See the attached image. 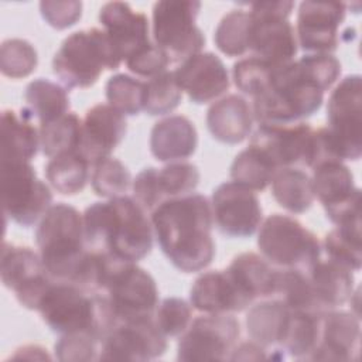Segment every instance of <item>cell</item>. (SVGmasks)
<instances>
[{
  "instance_id": "25",
  "label": "cell",
  "mask_w": 362,
  "mask_h": 362,
  "mask_svg": "<svg viewBox=\"0 0 362 362\" xmlns=\"http://www.w3.org/2000/svg\"><path fill=\"white\" fill-rule=\"evenodd\" d=\"M198 147V133L194 123L184 115H170L156 122L150 132V150L163 163L182 161Z\"/></svg>"
},
{
  "instance_id": "38",
  "label": "cell",
  "mask_w": 362,
  "mask_h": 362,
  "mask_svg": "<svg viewBox=\"0 0 362 362\" xmlns=\"http://www.w3.org/2000/svg\"><path fill=\"white\" fill-rule=\"evenodd\" d=\"M250 14L249 10L233 8L226 13L218 23L214 41L218 49L226 57L245 55L247 49V34H249Z\"/></svg>"
},
{
  "instance_id": "1",
  "label": "cell",
  "mask_w": 362,
  "mask_h": 362,
  "mask_svg": "<svg viewBox=\"0 0 362 362\" xmlns=\"http://www.w3.org/2000/svg\"><path fill=\"white\" fill-rule=\"evenodd\" d=\"M35 243L49 276L90 291H100L106 257L86 246L83 215L72 205L58 202L41 218Z\"/></svg>"
},
{
  "instance_id": "37",
  "label": "cell",
  "mask_w": 362,
  "mask_h": 362,
  "mask_svg": "<svg viewBox=\"0 0 362 362\" xmlns=\"http://www.w3.org/2000/svg\"><path fill=\"white\" fill-rule=\"evenodd\" d=\"M38 132L40 148L44 156L51 158L61 153L76 151L81 140L82 119L76 113L68 112L59 119L40 124Z\"/></svg>"
},
{
  "instance_id": "50",
  "label": "cell",
  "mask_w": 362,
  "mask_h": 362,
  "mask_svg": "<svg viewBox=\"0 0 362 362\" xmlns=\"http://www.w3.org/2000/svg\"><path fill=\"white\" fill-rule=\"evenodd\" d=\"M232 361L240 359V361H259V359H270V356L266 354L264 346L260 344L250 341V342H242L235 346L230 358Z\"/></svg>"
},
{
  "instance_id": "5",
  "label": "cell",
  "mask_w": 362,
  "mask_h": 362,
  "mask_svg": "<svg viewBox=\"0 0 362 362\" xmlns=\"http://www.w3.org/2000/svg\"><path fill=\"white\" fill-rule=\"evenodd\" d=\"M37 311L51 331L59 335L88 332L96 337L100 344L117 325L103 293L90 291L66 281L54 280Z\"/></svg>"
},
{
  "instance_id": "36",
  "label": "cell",
  "mask_w": 362,
  "mask_h": 362,
  "mask_svg": "<svg viewBox=\"0 0 362 362\" xmlns=\"http://www.w3.org/2000/svg\"><path fill=\"white\" fill-rule=\"evenodd\" d=\"M321 247L325 257L358 272L362 266L361 222L335 226L325 235Z\"/></svg>"
},
{
  "instance_id": "9",
  "label": "cell",
  "mask_w": 362,
  "mask_h": 362,
  "mask_svg": "<svg viewBox=\"0 0 362 362\" xmlns=\"http://www.w3.org/2000/svg\"><path fill=\"white\" fill-rule=\"evenodd\" d=\"M293 1H256L249 4L247 49L274 65L294 61L298 51L296 30L288 21Z\"/></svg>"
},
{
  "instance_id": "44",
  "label": "cell",
  "mask_w": 362,
  "mask_h": 362,
  "mask_svg": "<svg viewBox=\"0 0 362 362\" xmlns=\"http://www.w3.org/2000/svg\"><path fill=\"white\" fill-rule=\"evenodd\" d=\"M201 180L195 164L187 161L168 163L158 170V184L164 201L194 192Z\"/></svg>"
},
{
  "instance_id": "2",
  "label": "cell",
  "mask_w": 362,
  "mask_h": 362,
  "mask_svg": "<svg viewBox=\"0 0 362 362\" xmlns=\"http://www.w3.org/2000/svg\"><path fill=\"white\" fill-rule=\"evenodd\" d=\"M150 221L157 243L170 263L182 273L208 267L215 257L211 201L202 194H187L163 201Z\"/></svg>"
},
{
  "instance_id": "34",
  "label": "cell",
  "mask_w": 362,
  "mask_h": 362,
  "mask_svg": "<svg viewBox=\"0 0 362 362\" xmlns=\"http://www.w3.org/2000/svg\"><path fill=\"white\" fill-rule=\"evenodd\" d=\"M24 98L28 110L40 124L62 117L71 105L68 90L47 78L31 81L25 88Z\"/></svg>"
},
{
  "instance_id": "41",
  "label": "cell",
  "mask_w": 362,
  "mask_h": 362,
  "mask_svg": "<svg viewBox=\"0 0 362 362\" xmlns=\"http://www.w3.org/2000/svg\"><path fill=\"white\" fill-rule=\"evenodd\" d=\"M277 66L266 59L250 55L233 64L232 79L240 92L255 99L267 90Z\"/></svg>"
},
{
  "instance_id": "43",
  "label": "cell",
  "mask_w": 362,
  "mask_h": 362,
  "mask_svg": "<svg viewBox=\"0 0 362 362\" xmlns=\"http://www.w3.org/2000/svg\"><path fill=\"white\" fill-rule=\"evenodd\" d=\"M38 65L34 45L24 38H8L0 47V71L4 76L20 79L31 75Z\"/></svg>"
},
{
  "instance_id": "21",
  "label": "cell",
  "mask_w": 362,
  "mask_h": 362,
  "mask_svg": "<svg viewBox=\"0 0 362 362\" xmlns=\"http://www.w3.org/2000/svg\"><path fill=\"white\" fill-rule=\"evenodd\" d=\"M174 74L182 92H187L197 105L218 99L230 86L228 69L214 52H199L187 58Z\"/></svg>"
},
{
  "instance_id": "35",
  "label": "cell",
  "mask_w": 362,
  "mask_h": 362,
  "mask_svg": "<svg viewBox=\"0 0 362 362\" xmlns=\"http://www.w3.org/2000/svg\"><path fill=\"white\" fill-rule=\"evenodd\" d=\"M276 173L277 167L270 161V158L250 144L247 148L238 153L230 164L232 181L252 191L266 189L272 184Z\"/></svg>"
},
{
  "instance_id": "24",
  "label": "cell",
  "mask_w": 362,
  "mask_h": 362,
  "mask_svg": "<svg viewBox=\"0 0 362 362\" xmlns=\"http://www.w3.org/2000/svg\"><path fill=\"white\" fill-rule=\"evenodd\" d=\"M189 303L192 308L204 314L239 313L252 304L226 269L198 276L189 290Z\"/></svg>"
},
{
  "instance_id": "16",
  "label": "cell",
  "mask_w": 362,
  "mask_h": 362,
  "mask_svg": "<svg viewBox=\"0 0 362 362\" xmlns=\"http://www.w3.org/2000/svg\"><path fill=\"white\" fill-rule=\"evenodd\" d=\"M0 276L3 284L16 293L18 303L27 310L35 311L54 281L40 253H35L31 247L7 242H3L1 246Z\"/></svg>"
},
{
  "instance_id": "40",
  "label": "cell",
  "mask_w": 362,
  "mask_h": 362,
  "mask_svg": "<svg viewBox=\"0 0 362 362\" xmlns=\"http://www.w3.org/2000/svg\"><path fill=\"white\" fill-rule=\"evenodd\" d=\"M182 100V89L174 71H165L146 81L144 112L150 116L171 113Z\"/></svg>"
},
{
  "instance_id": "15",
  "label": "cell",
  "mask_w": 362,
  "mask_h": 362,
  "mask_svg": "<svg viewBox=\"0 0 362 362\" xmlns=\"http://www.w3.org/2000/svg\"><path fill=\"white\" fill-rule=\"evenodd\" d=\"M314 194L327 218L338 225L361 222V189L344 161L327 160L313 167Z\"/></svg>"
},
{
  "instance_id": "28",
  "label": "cell",
  "mask_w": 362,
  "mask_h": 362,
  "mask_svg": "<svg viewBox=\"0 0 362 362\" xmlns=\"http://www.w3.org/2000/svg\"><path fill=\"white\" fill-rule=\"evenodd\" d=\"M27 106L6 109L0 120V161H31L40 148V132Z\"/></svg>"
},
{
  "instance_id": "11",
  "label": "cell",
  "mask_w": 362,
  "mask_h": 362,
  "mask_svg": "<svg viewBox=\"0 0 362 362\" xmlns=\"http://www.w3.org/2000/svg\"><path fill=\"white\" fill-rule=\"evenodd\" d=\"M201 1L161 0L153 6V40L171 64L202 52L205 35L197 25Z\"/></svg>"
},
{
  "instance_id": "29",
  "label": "cell",
  "mask_w": 362,
  "mask_h": 362,
  "mask_svg": "<svg viewBox=\"0 0 362 362\" xmlns=\"http://www.w3.org/2000/svg\"><path fill=\"white\" fill-rule=\"evenodd\" d=\"M226 270L250 303L274 296L277 269L263 256L253 252L240 253L233 257Z\"/></svg>"
},
{
  "instance_id": "13",
  "label": "cell",
  "mask_w": 362,
  "mask_h": 362,
  "mask_svg": "<svg viewBox=\"0 0 362 362\" xmlns=\"http://www.w3.org/2000/svg\"><path fill=\"white\" fill-rule=\"evenodd\" d=\"M250 146L263 151L280 168L310 167L318 160L317 129L307 122L259 124L250 134Z\"/></svg>"
},
{
  "instance_id": "31",
  "label": "cell",
  "mask_w": 362,
  "mask_h": 362,
  "mask_svg": "<svg viewBox=\"0 0 362 362\" xmlns=\"http://www.w3.org/2000/svg\"><path fill=\"white\" fill-rule=\"evenodd\" d=\"M322 311L290 310L280 346L288 355L300 359H310L318 345L321 332Z\"/></svg>"
},
{
  "instance_id": "49",
  "label": "cell",
  "mask_w": 362,
  "mask_h": 362,
  "mask_svg": "<svg viewBox=\"0 0 362 362\" xmlns=\"http://www.w3.org/2000/svg\"><path fill=\"white\" fill-rule=\"evenodd\" d=\"M133 198L146 209H156L163 201L164 197L158 184V170L154 167L143 168L132 182Z\"/></svg>"
},
{
  "instance_id": "26",
  "label": "cell",
  "mask_w": 362,
  "mask_h": 362,
  "mask_svg": "<svg viewBox=\"0 0 362 362\" xmlns=\"http://www.w3.org/2000/svg\"><path fill=\"white\" fill-rule=\"evenodd\" d=\"M250 103L238 93L214 102L206 112V126L212 137L221 143L238 144L246 140L253 127Z\"/></svg>"
},
{
  "instance_id": "12",
  "label": "cell",
  "mask_w": 362,
  "mask_h": 362,
  "mask_svg": "<svg viewBox=\"0 0 362 362\" xmlns=\"http://www.w3.org/2000/svg\"><path fill=\"white\" fill-rule=\"evenodd\" d=\"M0 189L4 215L24 228L41 221L52 204L51 188L28 161H0Z\"/></svg>"
},
{
  "instance_id": "19",
  "label": "cell",
  "mask_w": 362,
  "mask_h": 362,
  "mask_svg": "<svg viewBox=\"0 0 362 362\" xmlns=\"http://www.w3.org/2000/svg\"><path fill=\"white\" fill-rule=\"evenodd\" d=\"M346 4L339 1H301L297 11V42L308 54H331L339 44V27Z\"/></svg>"
},
{
  "instance_id": "17",
  "label": "cell",
  "mask_w": 362,
  "mask_h": 362,
  "mask_svg": "<svg viewBox=\"0 0 362 362\" xmlns=\"http://www.w3.org/2000/svg\"><path fill=\"white\" fill-rule=\"evenodd\" d=\"M214 223L229 238H249L260 226L263 214L255 191L235 182L219 184L211 197Z\"/></svg>"
},
{
  "instance_id": "8",
  "label": "cell",
  "mask_w": 362,
  "mask_h": 362,
  "mask_svg": "<svg viewBox=\"0 0 362 362\" xmlns=\"http://www.w3.org/2000/svg\"><path fill=\"white\" fill-rule=\"evenodd\" d=\"M257 246L276 269L307 270L322 255L321 242L296 218L269 215L259 226Z\"/></svg>"
},
{
  "instance_id": "4",
  "label": "cell",
  "mask_w": 362,
  "mask_h": 362,
  "mask_svg": "<svg viewBox=\"0 0 362 362\" xmlns=\"http://www.w3.org/2000/svg\"><path fill=\"white\" fill-rule=\"evenodd\" d=\"M328 89L304 55L274 69L267 90L253 99V117L259 124L304 122L322 106Z\"/></svg>"
},
{
  "instance_id": "46",
  "label": "cell",
  "mask_w": 362,
  "mask_h": 362,
  "mask_svg": "<svg viewBox=\"0 0 362 362\" xmlns=\"http://www.w3.org/2000/svg\"><path fill=\"white\" fill-rule=\"evenodd\" d=\"M100 341L88 332L61 335L55 344V356L62 362L99 361Z\"/></svg>"
},
{
  "instance_id": "20",
  "label": "cell",
  "mask_w": 362,
  "mask_h": 362,
  "mask_svg": "<svg viewBox=\"0 0 362 362\" xmlns=\"http://www.w3.org/2000/svg\"><path fill=\"white\" fill-rule=\"evenodd\" d=\"M127 132V122L122 112L109 103H98L86 110L82 120L78 153L93 167L112 156Z\"/></svg>"
},
{
  "instance_id": "47",
  "label": "cell",
  "mask_w": 362,
  "mask_h": 362,
  "mask_svg": "<svg viewBox=\"0 0 362 362\" xmlns=\"http://www.w3.org/2000/svg\"><path fill=\"white\" fill-rule=\"evenodd\" d=\"M124 62L130 72L147 79L165 72L167 66L171 64L168 57L154 44V41L129 57Z\"/></svg>"
},
{
  "instance_id": "14",
  "label": "cell",
  "mask_w": 362,
  "mask_h": 362,
  "mask_svg": "<svg viewBox=\"0 0 362 362\" xmlns=\"http://www.w3.org/2000/svg\"><path fill=\"white\" fill-rule=\"evenodd\" d=\"M240 335L239 321L229 314H204L181 335L178 361H226Z\"/></svg>"
},
{
  "instance_id": "33",
  "label": "cell",
  "mask_w": 362,
  "mask_h": 362,
  "mask_svg": "<svg viewBox=\"0 0 362 362\" xmlns=\"http://www.w3.org/2000/svg\"><path fill=\"white\" fill-rule=\"evenodd\" d=\"M90 164L78 151L61 153L51 157L45 165V178L62 195L81 192L90 178Z\"/></svg>"
},
{
  "instance_id": "7",
  "label": "cell",
  "mask_w": 362,
  "mask_h": 362,
  "mask_svg": "<svg viewBox=\"0 0 362 362\" xmlns=\"http://www.w3.org/2000/svg\"><path fill=\"white\" fill-rule=\"evenodd\" d=\"M327 127H320L329 160L356 161L362 154V78L345 76L331 92Z\"/></svg>"
},
{
  "instance_id": "48",
  "label": "cell",
  "mask_w": 362,
  "mask_h": 362,
  "mask_svg": "<svg viewBox=\"0 0 362 362\" xmlns=\"http://www.w3.org/2000/svg\"><path fill=\"white\" fill-rule=\"evenodd\" d=\"M40 11L48 25L57 30H65L75 25L82 17V3L76 0L40 3Z\"/></svg>"
},
{
  "instance_id": "6",
  "label": "cell",
  "mask_w": 362,
  "mask_h": 362,
  "mask_svg": "<svg viewBox=\"0 0 362 362\" xmlns=\"http://www.w3.org/2000/svg\"><path fill=\"white\" fill-rule=\"evenodd\" d=\"M123 59L105 30L92 27L69 34L52 58V71L66 88H89L103 69H117Z\"/></svg>"
},
{
  "instance_id": "3",
  "label": "cell",
  "mask_w": 362,
  "mask_h": 362,
  "mask_svg": "<svg viewBox=\"0 0 362 362\" xmlns=\"http://www.w3.org/2000/svg\"><path fill=\"white\" fill-rule=\"evenodd\" d=\"M146 212L127 195L93 202L83 212L86 246L120 262L137 263L153 249L154 232Z\"/></svg>"
},
{
  "instance_id": "42",
  "label": "cell",
  "mask_w": 362,
  "mask_h": 362,
  "mask_svg": "<svg viewBox=\"0 0 362 362\" xmlns=\"http://www.w3.org/2000/svg\"><path fill=\"white\" fill-rule=\"evenodd\" d=\"M92 168L90 185L99 197L115 198L124 195L133 182L127 167L112 156L96 163Z\"/></svg>"
},
{
  "instance_id": "10",
  "label": "cell",
  "mask_w": 362,
  "mask_h": 362,
  "mask_svg": "<svg viewBox=\"0 0 362 362\" xmlns=\"http://www.w3.org/2000/svg\"><path fill=\"white\" fill-rule=\"evenodd\" d=\"M100 293L105 294L117 324L122 321L154 317L158 288L153 276L137 263L110 257Z\"/></svg>"
},
{
  "instance_id": "27",
  "label": "cell",
  "mask_w": 362,
  "mask_h": 362,
  "mask_svg": "<svg viewBox=\"0 0 362 362\" xmlns=\"http://www.w3.org/2000/svg\"><path fill=\"white\" fill-rule=\"evenodd\" d=\"M305 274L322 311L344 305L354 293V272L324 255L305 270Z\"/></svg>"
},
{
  "instance_id": "22",
  "label": "cell",
  "mask_w": 362,
  "mask_h": 362,
  "mask_svg": "<svg viewBox=\"0 0 362 362\" xmlns=\"http://www.w3.org/2000/svg\"><path fill=\"white\" fill-rule=\"evenodd\" d=\"M361 348L359 317L349 311L325 310L321 315L320 341L311 361H356Z\"/></svg>"
},
{
  "instance_id": "30",
  "label": "cell",
  "mask_w": 362,
  "mask_h": 362,
  "mask_svg": "<svg viewBox=\"0 0 362 362\" xmlns=\"http://www.w3.org/2000/svg\"><path fill=\"white\" fill-rule=\"evenodd\" d=\"M290 308L277 297L252 305L246 315V328L252 341L262 346L280 345Z\"/></svg>"
},
{
  "instance_id": "23",
  "label": "cell",
  "mask_w": 362,
  "mask_h": 362,
  "mask_svg": "<svg viewBox=\"0 0 362 362\" xmlns=\"http://www.w3.org/2000/svg\"><path fill=\"white\" fill-rule=\"evenodd\" d=\"M99 21L123 61L151 42L147 16L134 11L129 3H105L99 10Z\"/></svg>"
},
{
  "instance_id": "39",
  "label": "cell",
  "mask_w": 362,
  "mask_h": 362,
  "mask_svg": "<svg viewBox=\"0 0 362 362\" xmlns=\"http://www.w3.org/2000/svg\"><path fill=\"white\" fill-rule=\"evenodd\" d=\"M105 95L109 105L124 116H136L144 110L146 81L136 79L127 74H116L107 79Z\"/></svg>"
},
{
  "instance_id": "18",
  "label": "cell",
  "mask_w": 362,
  "mask_h": 362,
  "mask_svg": "<svg viewBox=\"0 0 362 362\" xmlns=\"http://www.w3.org/2000/svg\"><path fill=\"white\" fill-rule=\"evenodd\" d=\"M167 337L154 317L119 322L102 341L99 361H148L164 355Z\"/></svg>"
},
{
  "instance_id": "45",
  "label": "cell",
  "mask_w": 362,
  "mask_h": 362,
  "mask_svg": "<svg viewBox=\"0 0 362 362\" xmlns=\"http://www.w3.org/2000/svg\"><path fill=\"white\" fill-rule=\"evenodd\" d=\"M154 321L167 338L181 337L192 321V305L184 298L167 297L158 303Z\"/></svg>"
},
{
  "instance_id": "32",
  "label": "cell",
  "mask_w": 362,
  "mask_h": 362,
  "mask_svg": "<svg viewBox=\"0 0 362 362\" xmlns=\"http://www.w3.org/2000/svg\"><path fill=\"white\" fill-rule=\"evenodd\" d=\"M270 185L276 202L291 214L308 211L315 199L313 180L301 168L286 167L277 170Z\"/></svg>"
}]
</instances>
